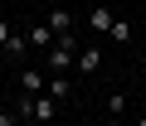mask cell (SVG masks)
Segmentation results:
<instances>
[{
    "label": "cell",
    "mask_w": 146,
    "mask_h": 126,
    "mask_svg": "<svg viewBox=\"0 0 146 126\" xmlns=\"http://www.w3.org/2000/svg\"><path fill=\"white\" fill-rule=\"evenodd\" d=\"M73 63H78V39H73V34H58L54 49L44 53V68H49V73H68Z\"/></svg>",
    "instance_id": "1"
},
{
    "label": "cell",
    "mask_w": 146,
    "mask_h": 126,
    "mask_svg": "<svg viewBox=\"0 0 146 126\" xmlns=\"http://www.w3.org/2000/svg\"><path fill=\"white\" fill-rule=\"evenodd\" d=\"M54 112H58V97H49V92H39V97H29V121H54Z\"/></svg>",
    "instance_id": "2"
},
{
    "label": "cell",
    "mask_w": 146,
    "mask_h": 126,
    "mask_svg": "<svg viewBox=\"0 0 146 126\" xmlns=\"http://www.w3.org/2000/svg\"><path fill=\"white\" fill-rule=\"evenodd\" d=\"M73 68H78V73H98V68H102V49H98V44L78 49V63H73Z\"/></svg>",
    "instance_id": "3"
},
{
    "label": "cell",
    "mask_w": 146,
    "mask_h": 126,
    "mask_svg": "<svg viewBox=\"0 0 146 126\" xmlns=\"http://www.w3.org/2000/svg\"><path fill=\"white\" fill-rule=\"evenodd\" d=\"M25 39H29V49H44V53H49V49H54V39H58V34H54V29H49V24H29V34H25Z\"/></svg>",
    "instance_id": "4"
},
{
    "label": "cell",
    "mask_w": 146,
    "mask_h": 126,
    "mask_svg": "<svg viewBox=\"0 0 146 126\" xmlns=\"http://www.w3.org/2000/svg\"><path fill=\"white\" fill-rule=\"evenodd\" d=\"M44 24H49V29H54V34H73V15H68V10H63V5H54V10H49V20H44Z\"/></svg>",
    "instance_id": "5"
},
{
    "label": "cell",
    "mask_w": 146,
    "mask_h": 126,
    "mask_svg": "<svg viewBox=\"0 0 146 126\" xmlns=\"http://www.w3.org/2000/svg\"><path fill=\"white\" fill-rule=\"evenodd\" d=\"M112 24H117V20H112V10H107V5H93V10H88V29H98V34H107Z\"/></svg>",
    "instance_id": "6"
},
{
    "label": "cell",
    "mask_w": 146,
    "mask_h": 126,
    "mask_svg": "<svg viewBox=\"0 0 146 126\" xmlns=\"http://www.w3.org/2000/svg\"><path fill=\"white\" fill-rule=\"evenodd\" d=\"M20 87H25V97H39V92H44L49 83H44V78H39L34 68H25V73H20Z\"/></svg>",
    "instance_id": "7"
},
{
    "label": "cell",
    "mask_w": 146,
    "mask_h": 126,
    "mask_svg": "<svg viewBox=\"0 0 146 126\" xmlns=\"http://www.w3.org/2000/svg\"><path fill=\"white\" fill-rule=\"evenodd\" d=\"M44 92H49V97H58V102H63V97H68V78H63V73H54V83H49V87H44Z\"/></svg>",
    "instance_id": "8"
},
{
    "label": "cell",
    "mask_w": 146,
    "mask_h": 126,
    "mask_svg": "<svg viewBox=\"0 0 146 126\" xmlns=\"http://www.w3.org/2000/svg\"><path fill=\"white\" fill-rule=\"evenodd\" d=\"M107 34H112V44H131V24H122V20H117Z\"/></svg>",
    "instance_id": "9"
},
{
    "label": "cell",
    "mask_w": 146,
    "mask_h": 126,
    "mask_svg": "<svg viewBox=\"0 0 146 126\" xmlns=\"http://www.w3.org/2000/svg\"><path fill=\"white\" fill-rule=\"evenodd\" d=\"M25 49H29V39H25V34H15V39L5 44V53H10V58H25Z\"/></svg>",
    "instance_id": "10"
},
{
    "label": "cell",
    "mask_w": 146,
    "mask_h": 126,
    "mask_svg": "<svg viewBox=\"0 0 146 126\" xmlns=\"http://www.w3.org/2000/svg\"><path fill=\"white\" fill-rule=\"evenodd\" d=\"M127 112V97H107V116H122Z\"/></svg>",
    "instance_id": "11"
},
{
    "label": "cell",
    "mask_w": 146,
    "mask_h": 126,
    "mask_svg": "<svg viewBox=\"0 0 146 126\" xmlns=\"http://www.w3.org/2000/svg\"><path fill=\"white\" fill-rule=\"evenodd\" d=\"M10 39H15V29H10V24H5V20H0V49H5V44H10Z\"/></svg>",
    "instance_id": "12"
},
{
    "label": "cell",
    "mask_w": 146,
    "mask_h": 126,
    "mask_svg": "<svg viewBox=\"0 0 146 126\" xmlns=\"http://www.w3.org/2000/svg\"><path fill=\"white\" fill-rule=\"evenodd\" d=\"M15 121H20L15 112H0V126H15Z\"/></svg>",
    "instance_id": "13"
},
{
    "label": "cell",
    "mask_w": 146,
    "mask_h": 126,
    "mask_svg": "<svg viewBox=\"0 0 146 126\" xmlns=\"http://www.w3.org/2000/svg\"><path fill=\"white\" fill-rule=\"evenodd\" d=\"M107 126H122V116H107Z\"/></svg>",
    "instance_id": "14"
},
{
    "label": "cell",
    "mask_w": 146,
    "mask_h": 126,
    "mask_svg": "<svg viewBox=\"0 0 146 126\" xmlns=\"http://www.w3.org/2000/svg\"><path fill=\"white\" fill-rule=\"evenodd\" d=\"M136 126H146V116H141V121H136Z\"/></svg>",
    "instance_id": "15"
},
{
    "label": "cell",
    "mask_w": 146,
    "mask_h": 126,
    "mask_svg": "<svg viewBox=\"0 0 146 126\" xmlns=\"http://www.w3.org/2000/svg\"><path fill=\"white\" fill-rule=\"evenodd\" d=\"M141 73H146V68H141Z\"/></svg>",
    "instance_id": "16"
}]
</instances>
